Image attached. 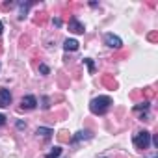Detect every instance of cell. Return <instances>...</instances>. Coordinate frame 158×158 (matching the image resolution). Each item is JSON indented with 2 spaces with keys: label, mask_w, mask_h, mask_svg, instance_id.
I'll return each mask as SVG.
<instances>
[{
  "label": "cell",
  "mask_w": 158,
  "mask_h": 158,
  "mask_svg": "<svg viewBox=\"0 0 158 158\" xmlns=\"http://www.w3.org/2000/svg\"><path fill=\"white\" fill-rule=\"evenodd\" d=\"M2 30H4V24H2V23H0V34H2Z\"/></svg>",
  "instance_id": "cell-27"
},
{
  "label": "cell",
  "mask_w": 158,
  "mask_h": 158,
  "mask_svg": "<svg viewBox=\"0 0 158 158\" xmlns=\"http://www.w3.org/2000/svg\"><path fill=\"white\" fill-rule=\"evenodd\" d=\"M19 47H21V48L30 47V35H28V34H23V35H21V39H19Z\"/></svg>",
  "instance_id": "cell-13"
},
{
  "label": "cell",
  "mask_w": 158,
  "mask_h": 158,
  "mask_svg": "<svg viewBox=\"0 0 158 158\" xmlns=\"http://www.w3.org/2000/svg\"><path fill=\"white\" fill-rule=\"evenodd\" d=\"M101 82H102V86H106L108 89H117V80L112 76V74H102V78H101Z\"/></svg>",
  "instance_id": "cell-6"
},
{
  "label": "cell",
  "mask_w": 158,
  "mask_h": 158,
  "mask_svg": "<svg viewBox=\"0 0 158 158\" xmlns=\"http://www.w3.org/2000/svg\"><path fill=\"white\" fill-rule=\"evenodd\" d=\"M39 71H41L43 74H48V73H50V69H48V67H47L45 63H41V65H39Z\"/></svg>",
  "instance_id": "cell-24"
},
{
  "label": "cell",
  "mask_w": 158,
  "mask_h": 158,
  "mask_svg": "<svg viewBox=\"0 0 158 158\" xmlns=\"http://www.w3.org/2000/svg\"><path fill=\"white\" fill-rule=\"evenodd\" d=\"M11 104V93H10V89H0V108H6V106H10Z\"/></svg>",
  "instance_id": "cell-7"
},
{
  "label": "cell",
  "mask_w": 158,
  "mask_h": 158,
  "mask_svg": "<svg viewBox=\"0 0 158 158\" xmlns=\"http://www.w3.org/2000/svg\"><path fill=\"white\" fill-rule=\"evenodd\" d=\"M147 39H149L151 43H156V41H158V32H156V30L149 32V34H147Z\"/></svg>",
  "instance_id": "cell-18"
},
{
  "label": "cell",
  "mask_w": 158,
  "mask_h": 158,
  "mask_svg": "<svg viewBox=\"0 0 158 158\" xmlns=\"http://www.w3.org/2000/svg\"><path fill=\"white\" fill-rule=\"evenodd\" d=\"M154 95H156V89H154V88H151V86H149V88H143V89H141V97H143V99H145L147 102H149L151 99H154Z\"/></svg>",
  "instance_id": "cell-10"
},
{
  "label": "cell",
  "mask_w": 158,
  "mask_h": 158,
  "mask_svg": "<svg viewBox=\"0 0 158 158\" xmlns=\"http://www.w3.org/2000/svg\"><path fill=\"white\" fill-rule=\"evenodd\" d=\"M149 108V102L145 101V102H141V104H136L134 106V112H139V110H147Z\"/></svg>",
  "instance_id": "cell-22"
},
{
  "label": "cell",
  "mask_w": 158,
  "mask_h": 158,
  "mask_svg": "<svg viewBox=\"0 0 158 158\" xmlns=\"http://www.w3.org/2000/svg\"><path fill=\"white\" fill-rule=\"evenodd\" d=\"M130 99H132V101L143 99V97H141V89H136V91H132V93H130Z\"/></svg>",
  "instance_id": "cell-21"
},
{
  "label": "cell",
  "mask_w": 158,
  "mask_h": 158,
  "mask_svg": "<svg viewBox=\"0 0 158 158\" xmlns=\"http://www.w3.org/2000/svg\"><path fill=\"white\" fill-rule=\"evenodd\" d=\"M104 43H106L110 48H121V45H123V41H121L117 35H114V34H106V35H104Z\"/></svg>",
  "instance_id": "cell-5"
},
{
  "label": "cell",
  "mask_w": 158,
  "mask_h": 158,
  "mask_svg": "<svg viewBox=\"0 0 158 158\" xmlns=\"http://www.w3.org/2000/svg\"><path fill=\"white\" fill-rule=\"evenodd\" d=\"M58 82H60V86H61V88H67V84H69V82H67V78H65V73H61V71L58 73Z\"/></svg>",
  "instance_id": "cell-16"
},
{
  "label": "cell",
  "mask_w": 158,
  "mask_h": 158,
  "mask_svg": "<svg viewBox=\"0 0 158 158\" xmlns=\"http://www.w3.org/2000/svg\"><path fill=\"white\" fill-rule=\"evenodd\" d=\"M2 50H4V48H2V43H0V54H2Z\"/></svg>",
  "instance_id": "cell-28"
},
{
  "label": "cell",
  "mask_w": 158,
  "mask_h": 158,
  "mask_svg": "<svg viewBox=\"0 0 158 158\" xmlns=\"http://www.w3.org/2000/svg\"><path fill=\"white\" fill-rule=\"evenodd\" d=\"M41 102H43L41 106H43L45 110H48V108H50V99H48V97H43V99H41Z\"/></svg>",
  "instance_id": "cell-23"
},
{
  "label": "cell",
  "mask_w": 158,
  "mask_h": 158,
  "mask_svg": "<svg viewBox=\"0 0 158 158\" xmlns=\"http://www.w3.org/2000/svg\"><path fill=\"white\" fill-rule=\"evenodd\" d=\"M93 134L89 132V130H80V132H76V136L74 138H71V141L73 143H78V141H82V139H89Z\"/></svg>",
  "instance_id": "cell-9"
},
{
  "label": "cell",
  "mask_w": 158,
  "mask_h": 158,
  "mask_svg": "<svg viewBox=\"0 0 158 158\" xmlns=\"http://www.w3.org/2000/svg\"><path fill=\"white\" fill-rule=\"evenodd\" d=\"M35 106H37V99H35L34 95L23 97V101H21V110H34Z\"/></svg>",
  "instance_id": "cell-4"
},
{
  "label": "cell",
  "mask_w": 158,
  "mask_h": 158,
  "mask_svg": "<svg viewBox=\"0 0 158 158\" xmlns=\"http://www.w3.org/2000/svg\"><path fill=\"white\" fill-rule=\"evenodd\" d=\"M84 63L88 65V69H89V73L93 74V73H95V63H93V60H89V58H84Z\"/></svg>",
  "instance_id": "cell-19"
},
{
  "label": "cell",
  "mask_w": 158,
  "mask_h": 158,
  "mask_svg": "<svg viewBox=\"0 0 158 158\" xmlns=\"http://www.w3.org/2000/svg\"><path fill=\"white\" fill-rule=\"evenodd\" d=\"M134 145L138 147V149H147L149 145H151V132H147V130H143V132H138L136 136H134Z\"/></svg>",
  "instance_id": "cell-2"
},
{
  "label": "cell",
  "mask_w": 158,
  "mask_h": 158,
  "mask_svg": "<svg viewBox=\"0 0 158 158\" xmlns=\"http://www.w3.org/2000/svg\"><path fill=\"white\" fill-rule=\"evenodd\" d=\"M60 154H61V149H60V147H54V149L47 154V158H58Z\"/></svg>",
  "instance_id": "cell-17"
},
{
  "label": "cell",
  "mask_w": 158,
  "mask_h": 158,
  "mask_svg": "<svg viewBox=\"0 0 158 158\" xmlns=\"http://www.w3.org/2000/svg\"><path fill=\"white\" fill-rule=\"evenodd\" d=\"M102 158H104V156H102Z\"/></svg>",
  "instance_id": "cell-29"
},
{
  "label": "cell",
  "mask_w": 158,
  "mask_h": 158,
  "mask_svg": "<svg viewBox=\"0 0 158 158\" xmlns=\"http://www.w3.org/2000/svg\"><path fill=\"white\" fill-rule=\"evenodd\" d=\"M110 106H112V99L106 97V95L95 97V99L89 102V110H91V114H95V115H104V114L110 110Z\"/></svg>",
  "instance_id": "cell-1"
},
{
  "label": "cell",
  "mask_w": 158,
  "mask_h": 158,
  "mask_svg": "<svg viewBox=\"0 0 158 158\" xmlns=\"http://www.w3.org/2000/svg\"><path fill=\"white\" fill-rule=\"evenodd\" d=\"M30 6H32V2H23L21 4V15H19V19H24L26 17V11H28Z\"/></svg>",
  "instance_id": "cell-15"
},
{
  "label": "cell",
  "mask_w": 158,
  "mask_h": 158,
  "mask_svg": "<svg viewBox=\"0 0 158 158\" xmlns=\"http://www.w3.org/2000/svg\"><path fill=\"white\" fill-rule=\"evenodd\" d=\"M58 141H61V143H69V141H71V134H69L67 130H60V132H58Z\"/></svg>",
  "instance_id": "cell-12"
},
{
  "label": "cell",
  "mask_w": 158,
  "mask_h": 158,
  "mask_svg": "<svg viewBox=\"0 0 158 158\" xmlns=\"http://www.w3.org/2000/svg\"><path fill=\"white\" fill-rule=\"evenodd\" d=\"M2 125H6V115L0 114V127H2Z\"/></svg>",
  "instance_id": "cell-26"
},
{
  "label": "cell",
  "mask_w": 158,
  "mask_h": 158,
  "mask_svg": "<svg viewBox=\"0 0 158 158\" xmlns=\"http://www.w3.org/2000/svg\"><path fill=\"white\" fill-rule=\"evenodd\" d=\"M84 24L78 21L76 17H71L69 19V32H73V34H84Z\"/></svg>",
  "instance_id": "cell-3"
},
{
  "label": "cell",
  "mask_w": 158,
  "mask_h": 158,
  "mask_svg": "<svg viewBox=\"0 0 158 158\" xmlns=\"http://www.w3.org/2000/svg\"><path fill=\"white\" fill-rule=\"evenodd\" d=\"M78 47H80V43H78L76 39H65V43H63L65 50H78Z\"/></svg>",
  "instance_id": "cell-11"
},
{
  "label": "cell",
  "mask_w": 158,
  "mask_h": 158,
  "mask_svg": "<svg viewBox=\"0 0 158 158\" xmlns=\"http://www.w3.org/2000/svg\"><path fill=\"white\" fill-rule=\"evenodd\" d=\"M13 6H15V2H4L2 6H0V10H2V11H10Z\"/></svg>",
  "instance_id": "cell-20"
},
{
  "label": "cell",
  "mask_w": 158,
  "mask_h": 158,
  "mask_svg": "<svg viewBox=\"0 0 158 158\" xmlns=\"http://www.w3.org/2000/svg\"><path fill=\"white\" fill-rule=\"evenodd\" d=\"M35 134H37V136H45V138H48V136L52 134V130L47 128V127H39V128L35 130Z\"/></svg>",
  "instance_id": "cell-14"
},
{
  "label": "cell",
  "mask_w": 158,
  "mask_h": 158,
  "mask_svg": "<svg viewBox=\"0 0 158 158\" xmlns=\"http://www.w3.org/2000/svg\"><path fill=\"white\" fill-rule=\"evenodd\" d=\"M121 58H128V52H119L114 56V60H121Z\"/></svg>",
  "instance_id": "cell-25"
},
{
  "label": "cell",
  "mask_w": 158,
  "mask_h": 158,
  "mask_svg": "<svg viewBox=\"0 0 158 158\" xmlns=\"http://www.w3.org/2000/svg\"><path fill=\"white\" fill-rule=\"evenodd\" d=\"M47 21H48V13L47 11H37L34 15V24L35 26H43V24H47Z\"/></svg>",
  "instance_id": "cell-8"
}]
</instances>
